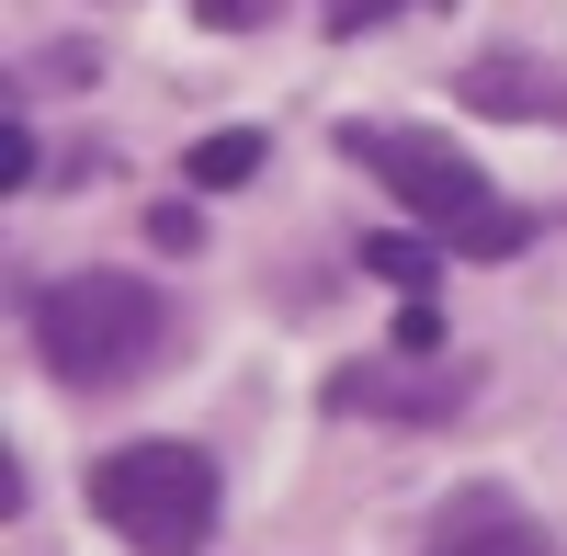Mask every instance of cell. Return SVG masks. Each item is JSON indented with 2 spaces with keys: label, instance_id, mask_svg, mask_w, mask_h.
<instances>
[{
  "label": "cell",
  "instance_id": "1",
  "mask_svg": "<svg viewBox=\"0 0 567 556\" xmlns=\"http://www.w3.org/2000/svg\"><path fill=\"white\" fill-rule=\"evenodd\" d=\"M341 159H363V171L386 182L443 250H465V261H511V250L534 239V216L499 205L488 182H477V159H465L454 136H432V125H341Z\"/></svg>",
  "mask_w": 567,
  "mask_h": 556
},
{
  "label": "cell",
  "instance_id": "2",
  "mask_svg": "<svg viewBox=\"0 0 567 556\" xmlns=\"http://www.w3.org/2000/svg\"><path fill=\"white\" fill-rule=\"evenodd\" d=\"M23 330L45 352V375H69V387H125V375H148V352L171 341V307L148 272H69V285H45L23 307Z\"/></svg>",
  "mask_w": 567,
  "mask_h": 556
},
{
  "label": "cell",
  "instance_id": "3",
  "mask_svg": "<svg viewBox=\"0 0 567 556\" xmlns=\"http://www.w3.org/2000/svg\"><path fill=\"white\" fill-rule=\"evenodd\" d=\"M91 512L136 556H205L216 534V454L205 443H114L91 466Z\"/></svg>",
  "mask_w": 567,
  "mask_h": 556
},
{
  "label": "cell",
  "instance_id": "4",
  "mask_svg": "<svg viewBox=\"0 0 567 556\" xmlns=\"http://www.w3.org/2000/svg\"><path fill=\"white\" fill-rule=\"evenodd\" d=\"M477 398V375L443 352H386V363H352L329 409H352V421H454V409Z\"/></svg>",
  "mask_w": 567,
  "mask_h": 556
},
{
  "label": "cell",
  "instance_id": "5",
  "mask_svg": "<svg viewBox=\"0 0 567 556\" xmlns=\"http://www.w3.org/2000/svg\"><path fill=\"white\" fill-rule=\"evenodd\" d=\"M420 556H556V545L511 488H454L432 512V534H420Z\"/></svg>",
  "mask_w": 567,
  "mask_h": 556
},
{
  "label": "cell",
  "instance_id": "6",
  "mask_svg": "<svg viewBox=\"0 0 567 556\" xmlns=\"http://www.w3.org/2000/svg\"><path fill=\"white\" fill-rule=\"evenodd\" d=\"M465 114H499V125H567V69L556 58H511V45H488V58H465Z\"/></svg>",
  "mask_w": 567,
  "mask_h": 556
},
{
  "label": "cell",
  "instance_id": "7",
  "mask_svg": "<svg viewBox=\"0 0 567 556\" xmlns=\"http://www.w3.org/2000/svg\"><path fill=\"white\" fill-rule=\"evenodd\" d=\"M250 171H261V125H227V136H194V159H182V182H194V194H239Z\"/></svg>",
  "mask_w": 567,
  "mask_h": 556
},
{
  "label": "cell",
  "instance_id": "8",
  "mask_svg": "<svg viewBox=\"0 0 567 556\" xmlns=\"http://www.w3.org/2000/svg\"><path fill=\"white\" fill-rule=\"evenodd\" d=\"M363 261L386 272V285H409V296L432 285V239H363Z\"/></svg>",
  "mask_w": 567,
  "mask_h": 556
},
{
  "label": "cell",
  "instance_id": "9",
  "mask_svg": "<svg viewBox=\"0 0 567 556\" xmlns=\"http://www.w3.org/2000/svg\"><path fill=\"white\" fill-rule=\"evenodd\" d=\"M386 12H432V0H318V23H329V34H374Z\"/></svg>",
  "mask_w": 567,
  "mask_h": 556
},
{
  "label": "cell",
  "instance_id": "10",
  "mask_svg": "<svg viewBox=\"0 0 567 556\" xmlns=\"http://www.w3.org/2000/svg\"><path fill=\"white\" fill-rule=\"evenodd\" d=\"M272 12H284V0H194V23H205V34H261Z\"/></svg>",
  "mask_w": 567,
  "mask_h": 556
},
{
  "label": "cell",
  "instance_id": "11",
  "mask_svg": "<svg viewBox=\"0 0 567 556\" xmlns=\"http://www.w3.org/2000/svg\"><path fill=\"white\" fill-rule=\"evenodd\" d=\"M0 171H12V194H34V125H0Z\"/></svg>",
  "mask_w": 567,
  "mask_h": 556
},
{
  "label": "cell",
  "instance_id": "12",
  "mask_svg": "<svg viewBox=\"0 0 567 556\" xmlns=\"http://www.w3.org/2000/svg\"><path fill=\"white\" fill-rule=\"evenodd\" d=\"M398 352H443V318H432V307H420V296L398 307Z\"/></svg>",
  "mask_w": 567,
  "mask_h": 556
}]
</instances>
